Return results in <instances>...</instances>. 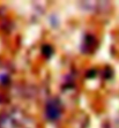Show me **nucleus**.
<instances>
[{
  "label": "nucleus",
  "mask_w": 119,
  "mask_h": 128,
  "mask_svg": "<svg viewBox=\"0 0 119 128\" xmlns=\"http://www.w3.org/2000/svg\"><path fill=\"white\" fill-rule=\"evenodd\" d=\"M59 106L57 103H50L48 105V108H46V114H48V118L50 120H54L59 116Z\"/></svg>",
  "instance_id": "1"
}]
</instances>
